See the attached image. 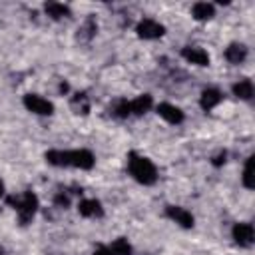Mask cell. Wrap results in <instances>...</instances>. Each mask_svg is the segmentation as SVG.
I'll return each mask as SVG.
<instances>
[{
    "label": "cell",
    "instance_id": "d6986e66",
    "mask_svg": "<svg viewBox=\"0 0 255 255\" xmlns=\"http://www.w3.org/2000/svg\"><path fill=\"white\" fill-rule=\"evenodd\" d=\"M253 163H255V157L253 155H249L247 157V161H245V169H243V185L247 187V189H253Z\"/></svg>",
    "mask_w": 255,
    "mask_h": 255
},
{
    "label": "cell",
    "instance_id": "9c48e42d",
    "mask_svg": "<svg viewBox=\"0 0 255 255\" xmlns=\"http://www.w3.org/2000/svg\"><path fill=\"white\" fill-rule=\"evenodd\" d=\"M157 114H159L165 122H169V124H181V122H183V112H181L179 108L167 104V102H163V104L157 106Z\"/></svg>",
    "mask_w": 255,
    "mask_h": 255
},
{
    "label": "cell",
    "instance_id": "30bf717a",
    "mask_svg": "<svg viewBox=\"0 0 255 255\" xmlns=\"http://www.w3.org/2000/svg\"><path fill=\"white\" fill-rule=\"evenodd\" d=\"M78 211L84 217H102L104 215V207L98 199H82L78 205Z\"/></svg>",
    "mask_w": 255,
    "mask_h": 255
},
{
    "label": "cell",
    "instance_id": "8fae6325",
    "mask_svg": "<svg viewBox=\"0 0 255 255\" xmlns=\"http://www.w3.org/2000/svg\"><path fill=\"white\" fill-rule=\"evenodd\" d=\"M221 92L219 90H215V88H207V90H203L201 92V100H199V104H201V108L205 110V112H209V110H213L219 102H221Z\"/></svg>",
    "mask_w": 255,
    "mask_h": 255
},
{
    "label": "cell",
    "instance_id": "5bb4252c",
    "mask_svg": "<svg viewBox=\"0 0 255 255\" xmlns=\"http://www.w3.org/2000/svg\"><path fill=\"white\" fill-rule=\"evenodd\" d=\"M149 108H151V96L149 94H141V96H137L135 100L129 102V112L135 114V116L145 114Z\"/></svg>",
    "mask_w": 255,
    "mask_h": 255
},
{
    "label": "cell",
    "instance_id": "7402d4cb",
    "mask_svg": "<svg viewBox=\"0 0 255 255\" xmlns=\"http://www.w3.org/2000/svg\"><path fill=\"white\" fill-rule=\"evenodd\" d=\"M54 203L60 205V207H68V205H70V195L64 193V191H60V193L54 197Z\"/></svg>",
    "mask_w": 255,
    "mask_h": 255
},
{
    "label": "cell",
    "instance_id": "277c9868",
    "mask_svg": "<svg viewBox=\"0 0 255 255\" xmlns=\"http://www.w3.org/2000/svg\"><path fill=\"white\" fill-rule=\"evenodd\" d=\"M135 32H137V36L143 38V40H155V38H161V36H163L165 28H163L159 22L151 20V18H143V20L137 22Z\"/></svg>",
    "mask_w": 255,
    "mask_h": 255
},
{
    "label": "cell",
    "instance_id": "9a60e30c",
    "mask_svg": "<svg viewBox=\"0 0 255 255\" xmlns=\"http://www.w3.org/2000/svg\"><path fill=\"white\" fill-rule=\"evenodd\" d=\"M191 14H193L195 20H209L215 14V8L209 2H195L193 8H191Z\"/></svg>",
    "mask_w": 255,
    "mask_h": 255
},
{
    "label": "cell",
    "instance_id": "5b68a950",
    "mask_svg": "<svg viewBox=\"0 0 255 255\" xmlns=\"http://www.w3.org/2000/svg\"><path fill=\"white\" fill-rule=\"evenodd\" d=\"M24 106H26L30 112L38 114V116H50V114L54 112L52 102L44 100V98L38 96V94H26V96H24Z\"/></svg>",
    "mask_w": 255,
    "mask_h": 255
},
{
    "label": "cell",
    "instance_id": "44dd1931",
    "mask_svg": "<svg viewBox=\"0 0 255 255\" xmlns=\"http://www.w3.org/2000/svg\"><path fill=\"white\" fill-rule=\"evenodd\" d=\"M131 112H129V102H126V100H122L118 106H116V116L118 118H128Z\"/></svg>",
    "mask_w": 255,
    "mask_h": 255
},
{
    "label": "cell",
    "instance_id": "8992f818",
    "mask_svg": "<svg viewBox=\"0 0 255 255\" xmlns=\"http://www.w3.org/2000/svg\"><path fill=\"white\" fill-rule=\"evenodd\" d=\"M231 235H233V239H235L237 245H241V247H249V245L253 243L255 231H253V225H251V223H235Z\"/></svg>",
    "mask_w": 255,
    "mask_h": 255
},
{
    "label": "cell",
    "instance_id": "6da1fadb",
    "mask_svg": "<svg viewBox=\"0 0 255 255\" xmlns=\"http://www.w3.org/2000/svg\"><path fill=\"white\" fill-rule=\"evenodd\" d=\"M46 161L56 167H80V169H92L96 159L94 153L88 149H72V151H62V149H50L46 151Z\"/></svg>",
    "mask_w": 255,
    "mask_h": 255
},
{
    "label": "cell",
    "instance_id": "7a4b0ae2",
    "mask_svg": "<svg viewBox=\"0 0 255 255\" xmlns=\"http://www.w3.org/2000/svg\"><path fill=\"white\" fill-rule=\"evenodd\" d=\"M128 169H129L131 177H133L137 183H141V185H151V183H155V179H157L155 165H153L147 157L137 155L135 151H131V153L128 155Z\"/></svg>",
    "mask_w": 255,
    "mask_h": 255
},
{
    "label": "cell",
    "instance_id": "ffe728a7",
    "mask_svg": "<svg viewBox=\"0 0 255 255\" xmlns=\"http://www.w3.org/2000/svg\"><path fill=\"white\" fill-rule=\"evenodd\" d=\"M110 251H112L114 255H131V245L128 243V239L120 237V239H116V241L112 243Z\"/></svg>",
    "mask_w": 255,
    "mask_h": 255
},
{
    "label": "cell",
    "instance_id": "ac0fdd59",
    "mask_svg": "<svg viewBox=\"0 0 255 255\" xmlns=\"http://www.w3.org/2000/svg\"><path fill=\"white\" fill-rule=\"evenodd\" d=\"M96 30H98V26H96L94 18H88V20L80 26V30H78V38H80V40H90V38L96 34Z\"/></svg>",
    "mask_w": 255,
    "mask_h": 255
},
{
    "label": "cell",
    "instance_id": "cb8c5ba5",
    "mask_svg": "<svg viewBox=\"0 0 255 255\" xmlns=\"http://www.w3.org/2000/svg\"><path fill=\"white\" fill-rule=\"evenodd\" d=\"M225 161V151H219L215 157H213V165H221Z\"/></svg>",
    "mask_w": 255,
    "mask_h": 255
},
{
    "label": "cell",
    "instance_id": "d4e9b609",
    "mask_svg": "<svg viewBox=\"0 0 255 255\" xmlns=\"http://www.w3.org/2000/svg\"><path fill=\"white\" fill-rule=\"evenodd\" d=\"M4 195V183H2V179H0V197Z\"/></svg>",
    "mask_w": 255,
    "mask_h": 255
},
{
    "label": "cell",
    "instance_id": "2e32d148",
    "mask_svg": "<svg viewBox=\"0 0 255 255\" xmlns=\"http://www.w3.org/2000/svg\"><path fill=\"white\" fill-rule=\"evenodd\" d=\"M44 10H46V14H48L50 18H54V20H60V18L70 16V8L64 6V4H60V2H48V4L44 6Z\"/></svg>",
    "mask_w": 255,
    "mask_h": 255
},
{
    "label": "cell",
    "instance_id": "7c38bea8",
    "mask_svg": "<svg viewBox=\"0 0 255 255\" xmlns=\"http://www.w3.org/2000/svg\"><path fill=\"white\" fill-rule=\"evenodd\" d=\"M247 58V48L243 44H229L225 50V60L231 64H241Z\"/></svg>",
    "mask_w": 255,
    "mask_h": 255
},
{
    "label": "cell",
    "instance_id": "3957f363",
    "mask_svg": "<svg viewBox=\"0 0 255 255\" xmlns=\"http://www.w3.org/2000/svg\"><path fill=\"white\" fill-rule=\"evenodd\" d=\"M6 201L16 209L22 225H28L34 219L36 209H38V197L32 191H24L22 195H10V197H6Z\"/></svg>",
    "mask_w": 255,
    "mask_h": 255
},
{
    "label": "cell",
    "instance_id": "e0dca14e",
    "mask_svg": "<svg viewBox=\"0 0 255 255\" xmlns=\"http://www.w3.org/2000/svg\"><path fill=\"white\" fill-rule=\"evenodd\" d=\"M233 94L241 100H251L253 98V82L251 80H239L235 86H233Z\"/></svg>",
    "mask_w": 255,
    "mask_h": 255
},
{
    "label": "cell",
    "instance_id": "ba28073f",
    "mask_svg": "<svg viewBox=\"0 0 255 255\" xmlns=\"http://www.w3.org/2000/svg\"><path fill=\"white\" fill-rule=\"evenodd\" d=\"M181 56H183L187 62L195 64V66H207V64H209V54H207L203 48H197V46H185V48L181 50Z\"/></svg>",
    "mask_w": 255,
    "mask_h": 255
},
{
    "label": "cell",
    "instance_id": "603a6c76",
    "mask_svg": "<svg viewBox=\"0 0 255 255\" xmlns=\"http://www.w3.org/2000/svg\"><path fill=\"white\" fill-rule=\"evenodd\" d=\"M92 255H114V253L110 251V247H106V245H98L96 251H94Z\"/></svg>",
    "mask_w": 255,
    "mask_h": 255
},
{
    "label": "cell",
    "instance_id": "4fadbf2b",
    "mask_svg": "<svg viewBox=\"0 0 255 255\" xmlns=\"http://www.w3.org/2000/svg\"><path fill=\"white\" fill-rule=\"evenodd\" d=\"M70 108L74 110V114H82V116H86V114L90 112V98H88L84 92H78V94L72 96V100H70Z\"/></svg>",
    "mask_w": 255,
    "mask_h": 255
},
{
    "label": "cell",
    "instance_id": "52a82bcc",
    "mask_svg": "<svg viewBox=\"0 0 255 255\" xmlns=\"http://www.w3.org/2000/svg\"><path fill=\"white\" fill-rule=\"evenodd\" d=\"M165 215H167L169 219H173L175 223H179L181 227H185V229L193 227V215H191L187 209L179 207V205H169V207L165 209Z\"/></svg>",
    "mask_w": 255,
    "mask_h": 255
}]
</instances>
